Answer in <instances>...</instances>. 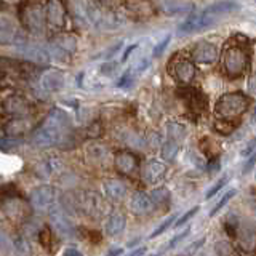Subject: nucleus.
<instances>
[{
    "label": "nucleus",
    "mask_w": 256,
    "mask_h": 256,
    "mask_svg": "<svg viewBox=\"0 0 256 256\" xmlns=\"http://www.w3.org/2000/svg\"><path fill=\"white\" fill-rule=\"evenodd\" d=\"M50 221L54 230L58 232L61 237H72L74 236V226H72L70 220L68 218L66 212L61 206L54 205L50 210Z\"/></svg>",
    "instance_id": "13"
},
{
    "label": "nucleus",
    "mask_w": 256,
    "mask_h": 256,
    "mask_svg": "<svg viewBox=\"0 0 256 256\" xmlns=\"http://www.w3.org/2000/svg\"><path fill=\"white\" fill-rule=\"evenodd\" d=\"M236 192H237L236 189H230V190H228L226 194H224V196H222V197H221V198L218 200V204L214 205V208H213V210H212V213H210V214H212V216H214L216 213H218V212L221 210V208H222L224 205H226V204L229 202V200H230L232 197L236 196Z\"/></svg>",
    "instance_id": "35"
},
{
    "label": "nucleus",
    "mask_w": 256,
    "mask_h": 256,
    "mask_svg": "<svg viewBox=\"0 0 256 256\" xmlns=\"http://www.w3.org/2000/svg\"><path fill=\"white\" fill-rule=\"evenodd\" d=\"M238 125V122H224V120H218L216 122V130L222 134H228V133H232V130H236Z\"/></svg>",
    "instance_id": "37"
},
{
    "label": "nucleus",
    "mask_w": 256,
    "mask_h": 256,
    "mask_svg": "<svg viewBox=\"0 0 256 256\" xmlns=\"http://www.w3.org/2000/svg\"><path fill=\"white\" fill-rule=\"evenodd\" d=\"M226 182H228V178H226V176H224V178H221V180H220L218 182H216V184H214V186H213V188H212L210 190L206 192L205 198H206V200L213 198V197H214L216 194H218V192H220V190H221V189H222L224 186H226Z\"/></svg>",
    "instance_id": "38"
},
{
    "label": "nucleus",
    "mask_w": 256,
    "mask_h": 256,
    "mask_svg": "<svg viewBox=\"0 0 256 256\" xmlns=\"http://www.w3.org/2000/svg\"><path fill=\"white\" fill-rule=\"evenodd\" d=\"M74 204L78 212L86 214L88 218L101 220L109 212V205L106 200L94 190H82L74 196Z\"/></svg>",
    "instance_id": "7"
},
{
    "label": "nucleus",
    "mask_w": 256,
    "mask_h": 256,
    "mask_svg": "<svg viewBox=\"0 0 256 256\" xmlns=\"http://www.w3.org/2000/svg\"><path fill=\"white\" fill-rule=\"evenodd\" d=\"M206 168H208V172H210V173L216 172V170H218V168H220V158L208 160V165H206Z\"/></svg>",
    "instance_id": "44"
},
{
    "label": "nucleus",
    "mask_w": 256,
    "mask_h": 256,
    "mask_svg": "<svg viewBox=\"0 0 256 256\" xmlns=\"http://www.w3.org/2000/svg\"><path fill=\"white\" fill-rule=\"evenodd\" d=\"M40 82H42V86L46 92H60L64 85V74L58 69H48L46 72H44Z\"/></svg>",
    "instance_id": "21"
},
{
    "label": "nucleus",
    "mask_w": 256,
    "mask_h": 256,
    "mask_svg": "<svg viewBox=\"0 0 256 256\" xmlns=\"http://www.w3.org/2000/svg\"><path fill=\"white\" fill-rule=\"evenodd\" d=\"M144 253H146V246H140L138 250H134L130 256H142Z\"/></svg>",
    "instance_id": "49"
},
{
    "label": "nucleus",
    "mask_w": 256,
    "mask_h": 256,
    "mask_svg": "<svg viewBox=\"0 0 256 256\" xmlns=\"http://www.w3.org/2000/svg\"><path fill=\"white\" fill-rule=\"evenodd\" d=\"M170 40H172V36H166L157 46H154V56H156V58H158V56L166 50V46H168V44H170Z\"/></svg>",
    "instance_id": "40"
},
{
    "label": "nucleus",
    "mask_w": 256,
    "mask_h": 256,
    "mask_svg": "<svg viewBox=\"0 0 256 256\" xmlns=\"http://www.w3.org/2000/svg\"><path fill=\"white\" fill-rule=\"evenodd\" d=\"M168 70L174 80H178L181 84H190L196 77V66L190 60L184 58V56H174L170 61Z\"/></svg>",
    "instance_id": "9"
},
{
    "label": "nucleus",
    "mask_w": 256,
    "mask_h": 256,
    "mask_svg": "<svg viewBox=\"0 0 256 256\" xmlns=\"http://www.w3.org/2000/svg\"><path fill=\"white\" fill-rule=\"evenodd\" d=\"M104 194H106L110 200H122L126 194V188L122 181L118 180H108L104 182Z\"/></svg>",
    "instance_id": "25"
},
{
    "label": "nucleus",
    "mask_w": 256,
    "mask_h": 256,
    "mask_svg": "<svg viewBox=\"0 0 256 256\" xmlns=\"http://www.w3.org/2000/svg\"><path fill=\"white\" fill-rule=\"evenodd\" d=\"M192 60L197 64H213L218 60V46L210 42H198L192 48Z\"/></svg>",
    "instance_id": "15"
},
{
    "label": "nucleus",
    "mask_w": 256,
    "mask_h": 256,
    "mask_svg": "<svg viewBox=\"0 0 256 256\" xmlns=\"http://www.w3.org/2000/svg\"><path fill=\"white\" fill-rule=\"evenodd\" d=\"M70 128V118L64 110L54 108L50 110V114L40 124L34 133H32V144L36 148H50L54 144H60L64 138V134Z\"/></svg>",
    "instance_id": "1"
},
{
    "label": "nucleus",
    "mask_w": 256,
    "mask_h": 256,
    "mask_svg": "<svg viewBox=\"0 0 256 256\" xmlns=\"http://www.w3.org/2000/svg\"><path fill=\"white\" fill-rule=\"evenodd\" d=\"M204 244H205V238H198L197 242H194L192 245H189V246H188V250L184 252L182 254H184V256H192V254H194V253L198 250V248L204 245Z\"/></svg>",
    "instance_id": "42"
},
{
    "label": "nucleus",
    "mask_w": 256,
    "mask_h": 256,
    "mask_svg": "<svg viewBox=\"0 0 256 256\" xmlns=\"http://www.w3.org/2000/svg\"><path fill=\"white\" fill-rule=\"evenodd\" d=\"M134 48H136V45H132L130 48H126V52H125V54H124V58H122L124 61H126V58H128V56H130V53H132V52L134 50Z\"/></svg>",
    "instance_id": "51"
},
{
    "label": "nucleus",
    "mask_w": 256,
    "mask_h": 256,
    "mask_svg": "<svg viewBox=\"0 0 256 256\" xmlns=\"http://www.w3.org/2000/svg\"><path fill=\"white\" fill-rule=\"evenodd\" d=\"M254 164H256V152H254V154H252L250 160H248V162L245 164V166H244V173H248V172H250L252 168L254 166Z\"/></svg>",
    "instance_id": "47"
},
{
    "label": "nucleus",
    "mask_w": 256,
    "mask_h": 256,
    "mask_svg": "<svg viewBox=\"0 0 256 256\" xmlns=\"http://www.w3.org/2000/svg\"><path fill=\"white\" fill-rule=\"evenodd\" d=\"M130 206H132V212L138 216H146V214L152 213V210L156 208L152 197H149L148 194H144V192H141V190L133 194Z\"/></svg>",
    "instance_id": "18"
},
{
    "label": "nucleus",
    "mask_w": 256,
    "mask_h": 256,
    "mask_svg": "<svg viewBox=\"0 0 256 256\" xmlns=\"http://www.w3.org/2000/svg\"><path fill=\"white\" fill-rule=\"evenodd\" d=\"M253 120H256V110H254V116H253Z\"/></svg>",
    "instance_id": "52"
},
{
    "label": "nucleus",
    "mask_w": 256,
    "mask_h": 256,
    "mask_svg": "<svg viewBox=\"0 0 256 256\" xmlns=\"http://www.w3.org/2000/svg\"><path fill=\"white\" fill-rule=\"evenodd\" d=\"M62 166H64V162L60 157H48L45 162H42V165H40L38 173L42 176H52L54 173H58Z\"/></svg>",
    "instance_id": "27"
},
{
    "label": "nucleus",
    "mask_w": 256,
    "mask_h": 256,
    "mask_svg": "<svg viewBox=\"0 0 256 256\" xmlns=\"http://www.w3.org/2000/svg\"><path fill=\"white\" fill-rule=\"evenodd\" d=\"M250 64V53L240 44H230L224 48L221 56V66L224 74L230 78L242 77Z\"/></svg>",
    "instance_id": "3"
},
{
    "label": "nucleus",
    "mask_w": 256,
    "mask_h": 256,
    "mask_svg": "<svg viewBox=\"0 0 256 256\" xmlns=\"http://www.w3.org/2000/svg\"><path fill=\"white\" fill-rule=\"evenodd\" d=\"M178 150H180L178 142L173 141V140H168L164 142V146H162V157L165 160H168V162H172V160L176 157V154H178Z\"/></svg>",
    "instance_id": "31"
},
{
    "label": "nucleus",
    "mask_w": 256,
    "mask_h": 256,
    "mask_svg": "<svg viewBox=\"0 0 256 256\" xmlns=\"http://www.w3.org/2000/svg\"><path fill=\"white\" fill-rule=\"evenodd\" d=\"M29 102L20 94H12L8 98L4 100L2 102V112L4 116L12 117V118H20V117H26L29 114Z\"/></svg>",
    "instance_id": "12"
},
{
    "label": "nucleus",
    "mask_w": 256,
    "mask_h": 256,
    "mask_svg": "<svg viewBox=\"0 0 256 256\" xmlns=\"http://www.w3.org/2000/svg\"><path fill=\"white\" fill-rule=\"evenodd\" d=\"M125 224H126V218L124 213H120V212L110 213L106 221V234L109 237L120 236L125 229Z\"/></svg>",
    "instance_id": "23"
},
{
    "label": "nucleus",
    "mask_w": 256,
    "mask_h": 256,
    "mask_svg": "<svg viewBox=\"0 0 256 256\" xmlns=\"http://www.w3.org/2000/svg\"><path fill=\"white\" fill-rule=\"evenodd\" d=\"M226 232L234 238V245L244 254L256 253V229L245 221L232 220L226 222Z\"/></svg>",
    "instance_id": "5"
},
{
    "label": "nucleus",
    "mask_w": 256,
    "mask_h": 256,
    "mask_svg": "<svg viewBox=\"0 0 256 256\" xmlns=\"http://www.w3.org/2000/svg\"><path fill=\"white\" fill-rule=\"evenodd\" d=\"M122 248H114V250H110L109 253H108V256H120L122 254Z\"/></svg>",
    "instance_id": "50"
},
{
    "label": "nucleus",
    "mask_w": 256,
    "mask_h": 256,
    "mask_svg": "<svg viewBox=\"0 0 256 256\" xmlns=\"http://www.w3.org/2000/svg\"><path fill=\"white\" fill-rule=\"evenodd\" d=\"M53 44L56 46H60L61 50H64L68 54L74 53L77 50V38L72 34H58L54 37Z\"/></svg>",
    "instance_id": "26"
},
{
    "label": "nucleus",
    "mask_w": 256,
    "mask_h": 256,
    "mask_svg": "<svg viewBox=\"0 0 256 256\" xmlns=\"http://www.w3.org/2000/svg\"><path fill=\"white\" fill-rule=\"evenodd\" d=\"M150 196H152V200H154V205L158 206V205H164L168 202V198H170V192H168V189H165V188H158L152 192Z\"/></svg>",
    "instance_id": "33"
},
{
    "label": "nucleus",
    "mask_w": 256,
    "mask_h": 256,
    "mask_svg": "<svg viewBox=\"0 0 256 256\" xmlns=\"http://www.w3.org/2000/svg\"><path fill=\"white\" fill-rule=\"evenodd\" d=\"M176 220V216L174 214H172L170 216V218H166L162 224H160V226L156 229V230H152V234L149 236V238H156V237H158V236H162L164 234V232L168 229V228H170L172 226V224H173V221Z\"/></svg>",
    "instance_id": "36"
},
{
    "label": "nucleus",
    "mask_w": 256,
    "mask_h": 256,
    "mask_svg": "<svg viewBox=\"0 0 256 256\" xmlns=\"http://www.w3.org/2000/svg\"><path fill=\"white\" fill-rule=\"evenodd\" d=\"M180 96L186 102V106L196 114H202L204 110H206V96L197 88H181Z\"/></svg>",
    "instance_id": "14"
},
{
    "label": "nucleus",
    "mask_w": 256,
    "mask_h": 256,
    "mask_svg": "<svg viewBox=\"0 0 256 256\" xmlns=\"http://www.w3.org/2000/svg\"><path fill=\"white\" fill-rule=\"evenodd\" d=\"M248 92L256 96V72H253V76L248 80Z\"/></svg>",
    "instance_id": "43"
},
{
    "label": "nucleus",
    "mask_w": 256,
    "mask_h": 256,
    "mask_svg": "<svg viewBox=\"0 0 256 256\" xmlns=\"http://www.w3.org/2000/svg\"><path fill=\"white\" fill-rule=\"evenodd\" d=\"M30 128H32V124L26 117L12 118L10 122H6L4 125V136H8V138H18L20 134L29 132Z\"/></svg>",
    "instance_id": "22"
},
{
    "label": "nucleus",
    "mask_w": 256,
    "mask_h": 256,
    "mask_svg": "<svg viewBox=\"0 0 256 256\" xmlns=\"http://www.w3.org/2000/svg\"><path fill=\"white\" fill-rule=\"evenodd\" d=\"M20 20L32 34H42L46 24V6L38 0H24L20 5Z\"/></svg>",
    "instance_id": "6"
},
{
    "label": "nucleus",
    "mask_w": 256,
    "mask_h": 256,
    "mask_svg": "<svg viewBox=\"0 0 256 256\" xmlns=\"http://www.w3.org/2000/svg\"><path fill=\"white\" fill-rule=\"evenodd\" d=\"M38 240H40V244H42V246L45 248L48 253H53L56 250V242H54V238H53L52 230L48 229V228H45L42 232H40Z\"/></svg>",
    "instance_id": "30"
},
{
    "label": "nucleus",
    "mask_w": 256,
    "mask_h": 256,
    "mask_svg": "<svg viewBox=\"0 0 256 256\" xmlns=\"http://www.w3.org/2000/svg\"><path fill=\"white\" fill-rule=\"evenodd\" d=\"M250 106V100L244 93H226L218 100L214 106V114L218 120L224 122H238V117Z\"/></svg>",
    "instance_id": "4"
},
{
    "label": "nucleus",
    "mask_w": 256,
    "mask_h": 256,
    "mask_svg": "<svg viewBox=\"0 0 256 256\" xmlns=\"http://www.w3.org/2000/svg\"><path fill=\"white\" fill-rule=\"evenodd\" d=\"M62 256H84V254H82V252H78L77 248L69 246V248H66V250H64Z\"/></svg>",
    "instance_id": "48"
},
{
    "label": "nucleus",
    "mask_w": 256,
    "mask_h": 256,
    "mask_svg": "<svg viewBox=\"0 0 256 256\" xmlns=\"http://www.w3.org/2000/svg\"><path fill=\"white\" fill-rule=\"evenodd\" d=\"M148 68H149V60H142V61H138V62H136V66H134L133 70H136V72H142V70H146Z\"/></svg>",
    "instance_id": "45"
},
{
    "label": "nucleus",
    "mask_w": 256,
    "mask_h": 256,
    "mask_svg": "<svg viewBox=\"0 0 256 256\" xmlns=\"http://www.w3.org/2000/svg\"><path fill=\"white\" fill-rule=\"evenodd\" d=\"M18 52L24 60L32 64H48L50 61V52H46L45 48L32 44H22L18 46Z\"/></svg>",
    "instance_id": "16"
},
{
    "label": "nucleus",
    "mask_w": 256,
    "mask_h": 256,
    "mask_svg": "<svg viewBox=\"0 0 256 256\" xmlns=\"http://www.w3.org/2000/svg\"><path fill=\"white\" fill-rule=\"evenodd\" d=\"M46 24L52 30L58 32L66 24V6L62 0H48L46 2Z\"/></svg>",
    "instance_id": "11"
},
{
    "label": "nucleus",
    "mask_w": 256,
    "mask_h": 256,
    "mask_svg": "<svg viewBox=\"0 0 256 256\" xmlns=\"http://www.w3.org/2000/svg\"><path fill=\"white\" fill-rule=\"evenodd\" d=\"M30 206L37 212H50L56 204V189L50 184L37 186L29 196Z\"/></svg>",
    "instance_id": "8"
},
{
    "label": "nucleus",
    "mask_w": 256,
    "mask_h": 256,
    "mask_svg": "<svg viewBox=\"0 0 256 256\" xmlns=\"http://www.w3.org/2000/svg\"><path fill=\"white\" fill-rule=\"evenodd\" d=\"M254 178H256V166H254Z\"/></svg>",
    "instance_id": "53"
},
{
    "label": "nucleus",
    "mask_w": 256,
    "mask_h": 256,
    "mask_svg": "<svg viewBox=\"0 0 256 256\" xmlns=\"http://www.w3.org/2000/svg\"><path fill=\"white\" fill-rule=\"evenodd\" d=\"M214 253L216 256H240L237 246L229 240H218L214 244Z\"/></svg>",
    "instance_id": "28"
},
{
    "label": "nucleus",
    "mask_w": 256,
    "mask_h": 256,
    "mask_svg": "<svg viewBox=\"0 0 256 256\" xmlns=\"http://www.w3.org/2000/svg\"><path fill=\"white\" fill-rule=\"evenodd\" d=\"M125 8L136 20H146L154 14V6L149 0H126Z\"/></svg>",
    "instance_id": "20"
},
{
    "label": "nucleus",
    "mask_w": 256,
    "mask_h": 256,
    "mask_svg": "<svg viewBox=\"0 0 256 256\" xmlns=\"http://www.w3.org/2000/svg\"><path fill=\"white\" fill-rule=\"evenodd\" d=\"M85 157L88 164L98 168H108L112 160L110 150L101 142H88L85 146Z\"/></svg>",
    "instance_id": "10"
},
{
    "label": "nucleus",
    "mask_w": 256,
    "mask_h": 256,
    "mask_svg": "<svg viewBox=\"0 0 256 256\" xmlns=\"http://www.w3.org/2000/svg\"><path fill=\"white\" fill-rule=\"evenodd\" d=\"M13 246L18 254L21 256H29L30 254V248H29V242L24 237H16L14 242H13Z\"/></svg>",
    "instance_id": "34"
},
{
    "label": "nucleus",
    "mask_w": 256,
    "mask_h": 256,
    "mask_svg": "<svg viewBox=\"0 0 256 256\" xmlns=\"http://www.w3.org/2000/svg\"><path fill=\"white\" fill-rule=\"evenodd\" d=\"M166 130H168V136H170V140H173L176 142L186 136V128H184L182 125H180V124H173V122L168 124Z\"/></svg>",
    "instance_id": "32"
},
{
    "label": "nucleus",
    "mask_w": 256,
    "mask_h": 256,
    "mask_svg": "<svg viewBox=\"0 0 256 256\" xmlns=\"http://www.w3.org/2000/svg\"><path fill=\"white\" fill-rule=\"evenodd\" d=\"M114 165L118 173L122 174H133L138 168V157L128 150H120L114 157Z\"/></svg>",
    "instance_id": "17"
},
{
    "label": "nucleus",
    "mask_w": 256,
    "mask_h": 256,
    "mask_svg": "<svg viewBox=\"0 0 256 256\" xmlns=\"http://www.w3.org/2000/svg\"><path fill=\"white\" fill-rule=\"evenodd\" d=\"M200 149H202L204 154L208 157V160H213V158H220V144L213 141L212 138H205L200 141Z\"/></svg>",
    "instance_id": "29"
},
{
    "label": "nucleus",
    "mask_w": 256,
    "mask_h": 256,
    "mask_svg": "<svg viewBox=\"0 0 256 256\" xmlns=\"http://www.w3.org/2000/svg\"><path fill=\"white\" fill-rule=\"evenodd\" d=\"M166 174V166L158 160H149L142 168V178L149 184L160 182Z\"/></svg>",
    "instance_id": "19"
},
{
    "label": "nucleus",
    "mask_w": 256,
    "mask_h": 256,
    "mask_svg": "<svg viewBox=\"0 0 256 256\" xmlns=\"http://www.w3.org/2000/svg\"><path fill=\"white\" fill-rule=\"evenodd\" d=\"M190 234V228H188L186 230H184V232H181V234H178V236H174L173 238H172V242L170 244H168V248H174L176 245H178V244H181L182 242V240L184 238H186Z\"/></svg>",
    "instance_id": "41"
},
{
    "label": "nucleus",
    "mask_w": 256,
    "mask_h": 256,
    "mask_svg": "<svg viewBox=\"0 0 256 256\" xmlns=\"http://www.w3.org/2000/svg\"><path fill=\"white\" fill-rule=\"evenodd\" d=\"M197 212H198V206H194V208H192V210H189V212H186V213H184L182 216H181V218L178 220V221H176L174 222V226L176 228H180V226H184V224H186L190 218H194V216L197 214Z\"/></svg>",
    "instance_id": "39"
},
{
    "label": "nucleus",
    "mask_w": 256,
    "mask_h": 256,
    "mask_svg": "<svg viewBox=\"0 0 256 256\" xmlns=\"http://www.w3.org/2000/svg\"><path fill=\"white\" fill-rule=\"evenodd\" d=\"M101 4L106 8H109V10H114V8L120 5V0H101Z\"/></svg>",
    "instance_id": "46"
},
{
    "label": "nucleus",
    "mask_w": 256,
    "mask_h": 256,
    "mask_svg": "<svg viewBox=\"0 0 256 256\" xmlns=\"http://www.w3.org/2000/svg\"><path fill=\"white\" fill-rule=\"evenodd\" d=\"M236 10H238V5L234 0H221V2H216L208 8H205L200 14H192L188 21H184L181 24L178 32L180 34H192V32L208 29L220 18H222V16H226L229 13H234Z\"/></svg>",
    "instance_id": "2"
},
{
    "label": "nucleus",
    "mask_w": 256,
    "mask_h": 256,
    "mask_svg": "<svg viewBox=\"0 0 256 256\" xmlns=\"http://www.w3.org/2000/svg\"><path fill=\"white\" fill-rule=\"evenodd\" d=\"M4 214L8 216L12 221L14 220H22L24 216H26V208H24V204L21 202V200L18 198H5L4 200Z\"/></svg>",
    "instance_id": "24"
}]
</instances>
